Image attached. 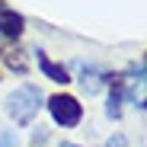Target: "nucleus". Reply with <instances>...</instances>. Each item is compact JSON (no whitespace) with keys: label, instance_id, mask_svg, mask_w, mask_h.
Listing matches in <instances>:
<instances>
[{"label":"nucleus","instance_id":"9d476101","mask_svg":"<svg viewBox=\"0 0 147 147\" xmlns=\"http://www.w3.org/2000/svg\"><path fill=\"white\" fill-rule=\"evenodd\" d=\"M61 147H77V144H61Z\"/></svg>","mask_w":147,"mask_h":147},{"label":"nucleus","instance_id":"0eeeda50","mask_svg":"<svg viewBox=\"0 0 147 147\" xmlns=\"http://www.w3.org/2000/svg\"><path fill=\"white\" fill-rule=\"evenodd\" d=\"M3 61H7L16 74H26V58H22V51H7V55H3Z\"/></svg>","mask_w":147,"mask_h":147},{"label":"nucleus","instance_id":"7ed1b4c3","mask_svg":"<svg viewBox=\"0 0 147 147\" xmlns=\"http://www.w3.org/2000/svg\"><path fill=\"white\" fill-rule=\"evenodd\" d=\"M77 74H80V86H83V93L86 96H93V93H99L102 90V83L109 80V74L99 67V64H77Z\"/></svg>","mask_w":147,"mask_h":147},{"label":"nucleus","instance_id":"f257e3e1","mask_svg":"<svg viewBox=\"0 0 147 147\" xmlns=\"http://www.w3.org/2000/svg\"><path fill=\"white\" fill-rule=\"evenodd\" d=\"M42 90L38 86H16L10 96H7V115L16 121V125H32L35 121V115H38V109H42Z\"/></svg>","mask_w":147,"mask_h":147},{"label":"nucleus","instance_id":"1a4fd4ad","mask_svg":"<svg viewBox=\"0 0 147 147\" xmlns=\"http://www.w3.org/2000/svg\"><path fill=\"white\" fill-rule=\"evenodd\" d=\"M106 147H128V141H125V134H115V138H112Z\"/></svg>","mask_w":147,"mask_h":147},{"label":"nucleus","instance_id":"423d86ee","mask_svg":"<svg viewBox=\"0 0 147 147\" xmlns=\"http://www.w3.org/2000/svg\"><path fill=\"white\" fill-rule=\"evenodd\" d=\"M118 112H121V86L115 80L112 83V93H109V102H106V115L109 118H118Z\"/></svg>","mask_w":147,"mask_h":147},{"label":"nucleus","instance_id":"20e7f679","mask_svg":"<svg viewBox=\"0 0 147 147\" xmlns=\"http://www.w3.org/2000/svg\"><path fill=\"white\" fill-rule=\"evenodd\" d=\"M35 61H38V67H42V74H45L48 80H55V83H67V80H70L67 67H64V64H55L42 48H35Z\"/></svg>","mask_w":147,"mask_h":147},{"label":"nucleus","instance_id":"6e6552de","mask_svg":"<svg viewBox=\"0 0 147 147\" xmlns=\"http://www.w3.org/2000/svg\"><path fill=\"white\" fill-rule=\"evenodd\" d=\"M0 147H16V134L13 131H0Z\"/></svg>","mask_w":147,"mask_h":147},{"label":"nucleus","instance_id":"f03ea898","mask_svg":"<svg viewBox=\"0 0 147 147\" xmlns=\"http://www.w3.org/2000/svg\"><path fill=\"white\" fill-rule=\"evenodd\" d=\"M48 112H51L55 125H61V128H77L80 118H83V106L74 99V96H67V93L51 96V99H48Z\"/></svg>","mask_w":147,"mask_h":147},{"label":"nucleus","instance_id":"39448f33","mask_svg":"<svg viewBox=\"0 0 147 147\" xmlns=\"http://www.w3.org/2000/svg\"><path fill=\"white\" fill-rule=\"evenodd\" d=\"M22 29H26V19H22L16 10H0V35H7V38H19Z\"/></svg>","mask_w":147,"mask_h":147}]
</instances>
